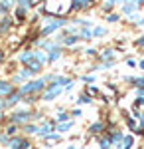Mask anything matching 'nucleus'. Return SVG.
<instances>
[{
  "label": "nucleus",
  "instance_id": "33",
  "mask_svg": "<svg viewBox=\"0 0 144 149\" xmlns=\"http://www.w3.org/2000/svg\"><path fill=\"white\" fill-rule=\"evenodd\" d=\"M67 149H77V147H73V145H71V147H67Z\"/></svg>",
  "mask_w": 144,
  "mask_h": 149
},
{
  "label": "nucleus",
  "instance_id": "1",
  "mask_svg": "<svg viewBox=\"0 0 144 149\" xmlns=\"http://www.w3.org/2000/svg\"><path fill=\"white\" fill-rule=\"evenodd\" d=\"M45 81H47V78H42V80H36V81H28L26 86H22L18 92L22 93V95H28V93H34V92H44L45 88Z\"/></svg>",
  "mask_w": 144,
  "mask_h": 149
},
{
  "label": "nucleus",
  "instance_id": "15",
  "mask_svg": "<svg viewBox=\"0 0 144 149\" xmlns=\"http://www.w3.org/2000/svg\"><path fill=\"white\" fill-rule=\"evenodd\" d=\"M73 127V121H67V123H61V125H57V131L59 133H63V131H69Z\"/></svg>",
  "mask_w": 144,
  "mask_h": 149
},
{
  "label": "nucleus",
  "instance_id": "17",
  "mask_svg": "<svg viewBox=\"0 0 144 149\" xmlns=\"http://www.w3.org/2000/svg\"><path fill=\"white\" fill-rule=\"evenodd\" d=\"M111 139L109 137H105V139H101V149H111Z\"/></svg>",
  "mask_w": 144,
  "mask_h": 149
},
{
  "label": "nucleus",
  "instance_id": "3",
  "mask_svg": "<svg viewBox=\"0 0 144 149\" xmlns=\"http://www.w3.org/2000/svg\"><path fill=\"white\" fill-rule=\"evenodd\" d=\"M8 145H10V149H30L32 147V143L26 137H12Z\"/></svg>",
  "mask_w": 144,
  "mask_h": 149
},
{
  "label": "nucleus",
  "instance_id": "6",
  "mask_svg": "<svg viewBox=\"0 0 144 149\" xmlns=\"http://www.w3.org/2000/svg\"><path fill=\"white\" fill-rule=\"evenodd\" d=\"M12 92H14V86H12V84H8V81H0V95L8 97Z\"/></svg>",
  "mask_w": 144,
  "mask_h": 149
},
{
  "label": "nucleus",
  "instance_id": "24",
  "mask_svg": "<svg viewBox=\"0 0 144 149\" xmlns=\"http://www.w3.org/2000/svg\"><path fill=\"white\" fill-rule=\"evenodd\" d=\"M144 105V97H138V100H136V107H142Z\"/></svg>",
  "mask_w": 144,
  "mask_h": 149
},
{
  "label": "nucleus",
  "instance_id": "18",
  "mask_svg": "<svg viewBox=\"0 0 144 149\" xmlns=\"http://www.w3.org/2000/svg\"><path fill=\"white\" fill-rule=\"evenodd\" d=\"M24 131H28V133H40V127L38 125H26Z\"/></svg>",
  "mask_w": 144,
  "mask_h": 149
},
{
  "label": "nucleus",
  "instance_id": "7",
  "mask_svg": "<svg viewBox=\"0 0 144 149\" xmlns=\"http://www.w3.org/2000/svg\"><path fill=\"white\" fill-rule=\"evenodd\" d=\"M20 100H22V93H20V92H16V90H14V92H12L10 95L6 97V103H8V105H16V103L20 102Z\"/></svg>",
  "mask_w": 144,
  "mask_h": 149
},
{
  "label": "nucleus",
  "instance_id": "5",
  "mask_svg": "<svg viewBox=\"0 0 144 149\" xmlns=\"http://www.w3.org/2000/svg\"><path fill=\"white\" fill-rule=\"evenodd\" d=\"M95 0H73L71 2V10H79V8H91Z\"/></svg>",
  "mask_w": 144,
  "mask_h": 149
},
{
  "label": "nucleus",
  "instance_id": "12",
  "mask_svg": "<svg viewBox=\"0 0 144 149\" xmlns=\"http://www.w3.org/2000/svg\"><path fill=\"white\" fill-rule=\"evenodd\" d=\"M59 58H61V52H59V48H57V50L51 52V56H47V62H49V64H53L56 60H59Z\"/></svg>",
  "mask_w": 144,
  "mask_h": 149
},
{
  "label": "nucleus",
  "instance_id": "21",
  "mask_svg": "<svg viewBox=\"0 0 144 149\" xmlns=\"http://www.w3.org/2000/svg\"><path fill=\"white\" fill-rule=\"evenodd\" d=\"M77 103H79V105H81V103H91V100H89V95H79Z\"/></svg>",
  "mask_w": 144,
  "mask_h": 149
},
{
  "label": "nucleus",
  "instance_id": "28",
  "mask_svg": "<svg viewBox=\"0 0 144 149\" xmlns=\"http://www.w3.org/2000/svg\"><path fill=\"white\" fill-rule=\"evenodd\" d=\"M136 44H138V46H144V36L140 38V40H138V42H136Z\"/></svg>",
  "mask_w": 144,
  "mask_h": 149
},
{
  "label": "nucleus",
  "instance_id": "13",
  "mask_svg": "<svg viewBox=\"0 0 144 149\" xmlns=\"http://www.w3.org/2000/svg\"><path fill=\"white\" fill-rule=\"evenodd\" d=\"M122 143H124V149H130L132 143H134V137L132 135H124V137H122Z\"/></svg>",
  "mask_w": 144,
  "mask_h": 149
},
{
  "label": "nucleus",
  "instance_id": "19",
  "mask_svg": "<svg viewBox=\"0 0 144 149\" xmlns=\"http://www.w3.org/2000/svg\"><path fill=\"white\" fill-rule=\"evenodd\" d=\"M16 131H18V125H16V123H12V125L6 129V133H8L10 137H14V135H16Z\"/></svg>",
  "mask_w": 144,
  "mask_h": 149
},
{
  "label": "nucleus",
  "instance_id": "16",
  "mask_svg": "<svg viewBox=\"0 0 144 149\" xmlns=\"http://www.w3.org/2000/svg\"><path fill=\"white\" fill-rule=\"evenodd\" d=\"M119 20H121L119 14H109V16H107V22L109 24H115V22H119Z\"/></svg>",
  "mask_w": 144,
  "mask_h": 149
},
{
  "label": "nucleus",
  "instance_id": "11",
  "mask_svg": "<svg viewBox=\"0 0 144 149\" xmlns=\"http://www.w3.org/2000/svg\"><path fill=\"white\" fill-rule=\"evenodd\" d=\"M77 42H79V36L77 34H73V36H69V38L63 40V44H65V46H75Z\"/></svg>",
  "mask_w": 144,
  "mask_h": 149
},
{
  "label": "nucleus",
  "instance_id": "22",
  "mask_svg": "<svg viewBox=\"0 0 144 149\" xmlns=\"http://www.w3.org/2000/svg\"><path fill=\"white\" fill-rule=\"evenodd\" d=\"M112 6H115V4H112V2H109V0H107V2H105V4H103V10H105V12H111V10H112Z\"/></svg>",
  "mask_w": 144,
  "mask_h": 149
},
{
  "label": "nucleus",
  "instance_id": "31",
  "mask_svg": "<svg viewBox=\"0 0 144 149\" xmlns=\"http://www.w3.org/2000/svg\"><path fill=\"white\" fill-rule=\"evenodd\" d=\"M109 2H112V4H117V2H119V0H109Z\"/></svg>",
  "mask_w": 144,
  "mask_h": 149
},
{
  "label": "nucleus",
  "instance_id": "14",
  "mask_svg": "<svg viewBox=\"0 0 144 149\" xmlns=\"http://www.w3.org/2000/svg\"><path fill=\"white\" fill-rule=\"evenodd\" d=\"M12 6V0H0V12H8Z\"/></svg>",
  "mask_w": 144,
  "mask_h": 149
},
{
  "label": "nucleus",
  "instance_id": "27",
  "mask_svg": "<svg viewBox=\"0 0 144 149\" xmlns=\"http://www.w3.org/2000/svg\"><path fill=\"white\" fill-rule=\"evenodd\" d=\"M126 64H128L130 68H134V66H136V62H134V60H126Z\"/></svg>",
  "mask_w": 144,
  "mask_h": 149
},
{
  "label": "nucleus",
  "instance_id": "23",
  "mask_svg": "<svg viewBox=\"0 0 144 149\" xmlns=\"http://www.w3.org/2000/svg\"><path fill=\"white\" fill-rule=\"evenodd\" d=\"M126 123H128V127H130L132 131H136V121H134L132 117H128V119H126Z\"/></svg>",
  "mask_w": 144,
  "mask_h": 149
},
{
  "label": "nucleus",
  "instance_id": "25",
  "mask_svg": "<svg viewBox=\"0 0 144 149\" xmlns=\"http://www.w3.org/2000/svg\"><path fill=\"white\" fill-rule=\"evenodd\" d=\"M71 115H73V117H79V115H81V109H73Z\"/></svg>",
  "mask_w": 144,
  "mask_h": 149
},
{
  "label": "nucleus",
  "instance_id": "4",
  "mask_svg": "<svg viewBox=\"0 0 144 149\" xmlns=\"http://www.w3.org/2000/svg\"><path fill=\"white\" fill-rule=\"evenodd\" d=\"M63 92V88L61 86H57V84H51L47 90H45V93H44V100L45 102H49V100H53V97H57L59 93Z\"/></svg>",
  "mask_w": 144,
  "mask_h": 149
},
{
  "label": "nucleus",
  "instance_id": "20",
  "mask_svg": "<svg viewBox=\"0 0 144 149\" xmlns=\"http://www.w3.org/2000/svg\"><path fill=\"white\" fill-rule=\"evenodd\" d=\"M65 119H69V113H67V111H59V115H57V121H65Z\"/></svg>",
  "mask_w": 144,
  "mask_h": 149
},
{
  "label": "nucleus",
  "instance_id": "30",
  "mask_svg": "<svg viewBox=\"0 0 144 149\" xmlns=\"http://www.w3.org/2000/svg\"><path fill=\"white\" fill-rule=\"evenodd\" d=\"M142 2H144V0H136V4H138V6H140V4H142Z\"/></svg>",
  "mask_w": 144,
  "mask_h": 149
},
{
  "label": "nucleus",
  "instance_id": "29",
  "mask_svg": "<svg viewBox=\"0 0 144 149\" xmlns=\"http://www.w3.org/2000/svg\"><path fill=\"white\" fill-rule=\"evenodd\" d=\"M138 66H140V70H144V60L140 62V64H138Z\"/></svg>",
  "mask_w": 144,
  "mask_h": 149
},
{
  "label": "nucleus",
  "instance_id": "26",
  "mask_svg": "<svg viewBox=\"0 0 144 149\" xmlns=\"http://www.w3.org/2000/svg\"><path fill=\"white\" fill-rule=\"evenodd\" d=\"M87 92H89V93H91V95H95V93H97V88H93V86H91V88H89Z\"/></svg>",
  "mask_w": 144,
  "mask_h": 149
},
{
  "label": "nucleus",
  "instance_id": "9",
  "mask_svg": "<svg viewBox=\"0 0 144 149\" xmlns=\"http://www.w3.org/2000/svg\"><path fill=\"white\" fill-rule=\"evenodd\" d=\"M20 60V64H30L34 60V52H22V56L18 58Z\"/></svg>",
  "mask_w": 144,
  "mask_h": 149
},
{
  "label": "nucleus",
  "instance_id": "32",
  "mask_svg": "<svg viewBox=\"0 0 144 149\" xmlns=\"http://www.w3.org/2000/svg\"><path fill=\"white\" fill-rule=\"evenodd\" d=\"M2 60H4V54H0V62H2Z\"/></svg>",
  "mask_w": 144,
  "mask_h": 149
},
{
  "label": "nucleus",
  "instance_id": "2",
  "mask_svg": "<svg viewBox=\"0 0 144 149\" xmlns=\"http://www.w3.org/2000/svg\"><path fill=\"white\" fill-rule=\"evenodd\" d=\"M67 20H63V18H59V20H51V24H45L44 30H42V36H47L51 34V32H56V30H59L61 26H65Z\"/></svg>",
  "mask_w": 144,
  "mask_h": 149
},
{
  "label": "nucleus",
  "instance_id": "10",
  "mask_svg": "<svg viewBox=\"0 0 144 149\" xmlns=\"http://www.w3.org/2000/svg\"><path fill=\"white\" fill-rule=\"evenodd\" d=\"M91 32H93V36L97 38V36H105L107 34V28H103V26H93Z\"/></svg>",
  "mask_w": 144,
  "mask_h": 149
},
{
  "label": "nucleus",
  "instance_id": "8",
  "mask_svg": "<svg viewBox=\"0 0 144 149\" xmlns=\"http://www.w3.org/2000/svg\"><path fill=\"white\" fill-rule=\"evenodd\" d=\"M103 131H105V123H93V125L89 127V133H91V135H99V133H103Z\"/></svg>",
  "mask_w": 144,
  "mask_h": 149
}]
</instances>
